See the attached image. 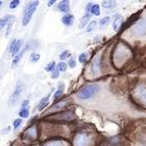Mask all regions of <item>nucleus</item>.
<instances>
[{
    "instance_id": "nucleus-31",
    "label": "nucleus",
    "mask_w": 146,
    "mask_h": 146,
    "mask_svg": "<svg viewBox=\"0 0 146 146\" xmlns=\"http://www.w3.org/2000/svg\"><path fill=\"white\" fill-rule=\"evenodd\" d=\"M93 5H94V4H92V3H88L86 5V12H87V14H89V12H91Z\"/></svg>"
},
{
    "instance_id": "nucleus-6",
    "label": "nucleus",
    "mask_w": 146,
    "mask_h": 146,
    "mask_svg": "<svg viewBox=\"0 0 146 146\" xmlns=\"http://www.w3.org/2000/svg\"><path fill=\"white\" fill-rule=\"evenodd\" d=\"M14 21H15V17H14V16H10V15H7L2 19H0V30L4 27H6L7 25H9L10 23H13Z\"/></svg>"
},
{
    "instance_id": "nucleus-29",
    "label": "nucleus",
    "mask_w": 146,
    "mask_h": 146,
    "mask_svg": "<svg viewBox=\"0 0 146 146\" xmlns=\"http://www.w3.org/2000/svg\"><path fill=\"white\" fill-rule=\"evenodd\" d=\"M68 65H69V67H71V68H74L75 66H76V62H75V60L73 58H71L69 60V62H68Z\"/></svg>"
},
{
    "instance_id": "nucleus-37",
    "label": "nucleus",
    "mask_w": 146,
    "mask_h": 146,
    "mask_svg": "<svg viewBox=\"0 0 146 146\" xmlns=\"http://www.w3.org/2000/svg\"><path fill=\"white\" fill-rule=\"evenodd\" d=\"M2 5V1H0V6H1Z\"/></svg>"
},
{
    "instance_id": "nucleus-28",
    "label": "nucleus",
    "mask_w": 146,
    "mask_h": 146,
    "mask_svg": "<svg viewBox=\"0 0 146 146\" xmlns=\"http://www.w3.org/2000/svg\"><path fill=\"white\" fill-rule=\"evenodd\" d=\"M51 77L53 79L58 78V77H60V72H58V70H54V71L52 72V74H51Z\"/></svg>"
},
{
    "instance_id": "nucleus-27",
    "label": "nucleus",
    "mask_w": 146,
    "mask_h": 146,
    "mask_svg": "<svg viewBox=\"0 0 146 146\" xmlns=\"http://www.w3.org/2000/svg\"><path fill=\"white\" fill-rule=\"evenodd\" d=\"M19 4H20V1L19 0H14V1H11L10 3V8L11 9H15Z\"/></svg>"
},
{
    "instance_id": "nucleus-16",
    "label": "nucleus",
    "mask_w": 146,
    "mask_h": 146,
    "mask_svg": "<svg viewBox=\"0 0 146 146\" xmlns=\"http://www.w3.org/2000/svg\"><path fill=\"white\" fill-rule=\"evenodd\" d=\"M23 44V39H20V40H18V41H17V45H16V48H15V51H14V53H13V55H12V56H15L16 54H17L18 52L21 50V48H22Z\"/></svg>"
},
{
    "instance_id": "nucleus-10",
    "label": "nucleus",
    "mask_w": 146,
    "mask_h": 146,
    "mask_svg": "<svg viewBox=\"0 0 146 146\" xmlns=\"http://www.w3.org/2000/svg\"><path fill=\"white\" fill-rule=\"evenodd\" d=\"M91 18H92L91 14H86V15H85L84 17L82 18L81 20H80L79 27H80V28H83V27H86V25H88V23L90 22Z\"/></svg>"
},
{
    "instance_id": "nucleus-18",
    "label": "nucleus",
    "mask_w": 146,
    "mask_h": 146,
    "mask_svg": "<svg viewBox=\"0 0 146 146\" xmlns=\"http://www.w3.org/2000/svg\"><path fill=\"white\" fill-rule=\"evenodd\" d=\"M96 27V21H93V22H91L89 23L88 27H87V32H92L93 30H95Z\"/></svg>"
},
{
    "instance_id": "nucleus-36",
    "label": "nucleus",
    "mask_w": 146,
    "mask_h": 146,
    "mask_svg": "<svg viewBox=\"0 0 146 146\" xmlns=\"http://www.w3.org/2000/svg\"><path fill=\"white\" fill-rule=\"evenodd\" d=\"M9 129H10V128H9V127H7L5 129H3V131H2V133H3V135H4V133H6L7 131H9Z\"/></svg>"
},
{
    "instance_id": "nucleus-5",
    "label": "nucleus",
    "mask_w": 146,
    "mask_h": 146,
    "mask_svg": "<svg viewBox=\"0 0 146 146\" xmlns=\"http://www.w3.org/2000/svg\"><path fill=\"white\" fill-rule=\"evenodd\" d=\"M122 23H123V17L119 14L114 16V19H113V23H112V27H113V29L115 31L119 30V28L121 27Z\"/></svg>"
},
{
    "instance_id": "nucleus-2",
    "label": "nucleus",
    "mask_w": 146,
    "mask_h": 146,
    "mask_svg": "<svg viewBox=\"0 0 146 146\" xmlns=\"http://www.w3.org/2000/svg\"><path fill=\"white\" fill-rule=\"evenodd\" d=\"M39 4V1H33L31 3H28L27 7H25V14H23V25H27L28 23L30 22L32 16H33L34 12L36 11V7Z\"/></svg>"
},
{
    "instance_id": "nucleus-33",
    "label": "nucleus",
    "mask_w": 146,
    "mask_h": 146,
    "mask_svg": "<svg viewBox=\"0 0 146 146\" xmlns=\"http://www.w3.org/2000/svg\"><path fill=\"white\" fill-rule=\"evenodd\" d=\"M63 89H64V84H63V83H58V90L63 91Z\"/></svg>"
},
{
    "instance_id": "nucleus-20",
    "label": "nucleus",
    "mask_w": 146,
    "mask_h": 146,
    "mask_svg": "<svg viewBox=\"0 0 146 146\" xmlns=\"http://www.w3.org/2000/svg\"><path fill=\"white\" fill-rule=\"evenodd\" d=\"M17 41H18V40H16V39H13V41L11 42V44H10V47H9V52H10V54H11V55H13L14 51H15L16 45H17Z\"/></svg>"
},
{
    "instance_id": "nucleus-14",
    "label": "nucleus",
    "mask_w": 146,
    "mask_h": 146,
    "mask_svg": "<svg viewBox=\"0 0 146 146\" xmlns=\"http://www.w3.org/2000/svg\"><path fill=\"white\" fill-rule=\"evenodd\" d=\"M91 14L92 15H95V16H100V6L98 4H94L93 7H92V10H91Z\"/></svg>"
},
{
    "instance_id": "nucleus-26",
    "label": "nucleus",
    "mask_w": 146,
    "mask_h": 146,
    "mask_svg": "<svg viewBox=\"0 0 146 146\" xmlns=\"http://www.w3.org/2000/svg\"><path fill=\"white\" fill-rule=\"evenodd\" d=\"M22 123H23V120L22 119H16L15 121H14V128L18 129L19 127L22 125Z\"/></svg>"
},
{
    "instance_id": "nucleus-17",
    "label": "nucleus",
    "mask_w": 146,
    "mask_h": 146,
    "mask_svg": "<svg viewBox=\"0 0 146 146\" xmlns=\"http://www.w3.org/2000/svg\"><path fill=\"white\" fill-rule=\"evenodd\" d=\"M19 115L22 118H27L28 115H29V112H28V108H22L20 112H19Z\"/></svg>"
},
{
    "instance_id": "nucleus-9",
    "label": "nucleus",
    "mask_w": 146,
    "mask_h": 146,
    "mask_svg": "<svg viewBox=\"0 0 146 146\" xmlns=\"http://www.w3.org/2000/svg\"><path fill=\"white\" fill-rule=\"evenodd\" d=\"M62 22L63 25H71L73 22H74V16H72V15H70V14H67V15H65V16H63L62 19Z\"/></svg>"
},
{
    "instance_id": "nucleus-34",
    "label": "nucleus",
    "mask_w": 146,
    "mask_h": 146,
    "mask_svg": "<svg viewBox=\"0 0 146 146\" xmlns=\"http://www.w3.org/2000/svg\"><path fill=\"white\" fill-rule=\"evenodd\" d=\"M28 103H29V101H28V100H23V104H22V107L25 108V106L28 105Z\"/></svg>"
},
{
    "instance_id": "nucleus-30",
    "label": "nucleus",
    "mask_w": 146,
    "mask_h": 146,
    "mask_svg": "<svg viewBox=\"0 0 146 146\" xmlns=\"http://www.w3.org/2000/svg\"><path fill=\"white\" fill-rule=\"evenodd\" d=\"M62 93H63V91H60V90L56 91V93H55V95H54V98H55V100H56V98H58L60 96H62Z\"/></svg>"
},
{
    "instance_id": "nucleus-4",
    "label": "nucleus",
    "mask_w": 146,
    "mask_h": 146,
    "mask_svg": "<svg viewBox=\"0 0 146 146\" xmlns=\"http://www.w3.org/2000/svg\"><path fill=\"white\" fill-rule=\"evenodd\" d=\"M135 32L139 36H143L146 34V21H141L140 23H138L135 27Z\"/></svg>"
},
{
    "instance_id": "nucleus-35",
    "label": "nucleus",
    "mask_w": 146,
    "mask_h": 146,
    "mask_svg": "<svg viewBox=\"0 0 146 146\" xmlns=\"http://www.w3.org/2000/svg\"><path fill=\"white\" fill-rule=\"evenodd\" d=\"M55 0H51V1H49L48 2V6H52V5H54L55 4Z\"/></svg>"
},
{
    "instance_id": "nucleus-1",
    "label": "nucleus",
    "mask_w": 146,
    "mask_h": 146,
    "mask_svg": "<svg viewBox=\"0 0 146 146\" xmlns=\"http://www.w3.org/2000/svg\"><path fill=\"white\" fill-rule=\"evenodd\" d=\"M100 91V86L98 84H91L88 85V86L84 87L82 90H80L78 93V98L80 100H88V98H92L98 94V92Z\"/></svg>"
},
{
    "instance_id": "nucleus-3",
    "label": "nucleus",
    "mask_w": 146,
    "mask_h": 146,
    "mask_svg": "<svg viewBox=\"0 0 146 146\" xmlns=\"http://www.w3.org/2000/svg\"><path fill=\"white\" fill-rule=\"evenodd\" d=\"M23 83L22 81H19L18 84L16 85L15 87V90H14L13 94L11 95L10 98H9V106H13V105H15L16 103H17V101L19 100V98H20L21 96V94H22V92L23 91Z\"/></svg>"
},
{
    "instance_id": "nucleus-24",
    "label": "nucleus",
    "mask_w": 146,
    "mask_h": 146,
    "mask_svg": "<svg viewBox=\"0 0 146 146\" xmlns=\"http://www.w3.org/2000/svg\"><path fill=\"white\" fill-rule=\"evenodd\" d=\"M139 96L141 98V100H142L144 102H146V89H140L139 91Z\"/></svg>"
},
{
    "instance_id": "nucleus-21",
    "label": "nucleus",
    "mask_w": 146,
    "mask_h": 146,
    "mask_svg": "<svg viewBox=\"0 0 146 146\" xmlns=\"http://www.w3.org/2000/svg\"><path fill=\"white\" fill-rule=\"evenodd\" d=\"M56 66H58V71H62V72L65 71V70H66V68H67L66 63H64V62H60L58 65H56Z\"/></svg>"
},
{
    "instance_id": "nucleus-11",
    "label": "nucleus",
    "mask_w": 146,
    "mask_h": 146,
    "mask_svg": "<svg viewBox=\"0 0 146 146\" xmlns=\"http://www.w3.org/2000/svg\"><path fill=\"white\" fill-rule=\"evenodd\" d=\"M91 69H92V72L93 73H98L100 71V58H96L95 60L93 62V64L91 66Z\"/></svg>"
},
{
    "instance_id": "nucleus-12",
    "label": "nucleus",
    "mask_w": 146,
    "mask_h": 146,
    "mask_svg": "<svg viewBox=\"0 0 146 146\" xmlns=\"http://www.w3.org/2000/svg\"><path fill=\"white\" fill-rule=\"evenodd\" d=\"M49 98H50V96H47L46 98H43L41 100H40L39 102V105H38V109L41 111V110H43L44 108H45L47 105H48L49 103Z\"/></svg>"
},
{
    "instance_id": "nucleus-19",
    "label": "nucleus",
    "mask_w": 146,
    "mask_h": 146,
    "mask_svg": "<svg viewBox=\"0 0 146 146\" xmlns=\"http://www.w3.org/2000/svg\"><path fill=\"white\" fill-rule=\"evenodd\" d=\"M55 66H56V63L55 62H52L50 63H48V65L45 67V70L46 71H48V72H53L54 71V69H55Z\"/></svg>"
},
{
    "instance_id": "nucleus-15",
    "label": "nucleus",
    "mask_w": 146,
    "mask_h": 146,
    "mask_svg": "<svg viewBox=\"0 0 146 146\" xmlns=\"http://www.w3.org/2000/svg\"><path fill=\"white\" fill-rule=\"evenodd\" d=\"M39 60H40V55H39V54H37V53H32L31 55H30V56H29V60L31 62H33V63L37 62Z\"/></svg>"
},
{
    "instance_id": "nucleus-32",
    "label": "nucleus",
    "mask_w": 146,
    "mask_h": 146,
    "mask_svg": "<svg viewBox=\"0 0 146 146\" xmlns=\"http://www.w3.org/2000/svg\"><path fill=\"white\" fill-rule=\"evenodd\" d=\"M12 25H13V23H10L8 25V28H7V32H6V36H9V34H10L11 28H12Z\"/></svg>"
},
{
    "instance_id": "nucleus-23",
    "label": "nucleus",
    "mask_w": 146,
    "mask_h": 146,
    "mask_svg": "<svg viewBox=\"0 0 146 146\" xmlns=\"http://www.w3.org/2000/svg\"><path fill=\"white\" fill-rule=\"evenodd\" d=\"M109 22H110V18L109 17H104L100 21V25H101V27H103V25H108Z\"/></svg>"
},
{
    "instance_id": "nucleus-8",
    "label": "nucleus",
    "mask_w": 146,
    "mask_h": 146,
    "mask_svg": "<svg viewBox=\"0 0 146 146\" xmlns=\"http://www.w3.org/2000/svg\"><path fill=\"white\" fill-rule=\"evenodd\" d=\"M69 1H62L58 3V9L60 10V12H63V13H66V12L69 11Z\"/></svg>"
},
{
    "instance_id": "nucleus-13",
    "label": "nucleus",
    "mask_w": 146,
    "mask_h": 146,
    "mask_svg": "<svg viewBox=\"0 0 146 146\" xmlns=\"http://www.w3.org/2000/svg\"><path fill=\"white\" fill-rule=\"evenodd\" d=\"M102 6L105 9H113L114 7L117 6V3L115 1H103Z\"/></svg>"
},
{
    "instance_id": "nucleus-7",
    "label": "nucleus",
    "mask_w": 146,
    "mask_h": 146,
    "mask_svg": "<svg viewBox=\"0 0 146 146\" xmlns=\"http://www.w3.org/2000/svg\"><path fill=\"white\" fill-rule=\"evenodd\" d=\"M29 47H30L29 44H27L25 48H23V50H22V52H21L20 54H18V55L16 56V58H14V60H13V67H16V66H17V64H18L19 62H20V60H22V58H23V54L25 53V51H27L28 49H29Z\"/></svg>"
},
{
    "instance_id": "nucleus-22",
    "label": "nucleus",
    "mask_w": 146,
    "mask_h": 146,
    "mask_svg": "<svg viewBox=\"0 0 146 146\" xmlns=\"http://www.w3.org/2000/svg\"><path fill=\"white\" fill-rule=\"evenodd\" d=\"M69 56H70V52L67 51V50H65V51H63L62 54H60V58L62 60H65L66 58H69Z\"/></svg>"
},
{
    "instance_id": "nucleus-25",
    "label": "nucleus",
    "mask_w": 146,
    "mask_h": 146,
    "mask_svg": "<svg viewBox=\"0 0 146 146\" xmlns=\"http://www.w3.org/2000/svg\"><path fill=\"white\" fill-rule=\"evenodd\" d=\"M79 62L81 63H85L87 62V54L83 53L79 56Z\"/></svg>"
}]
</instances>
